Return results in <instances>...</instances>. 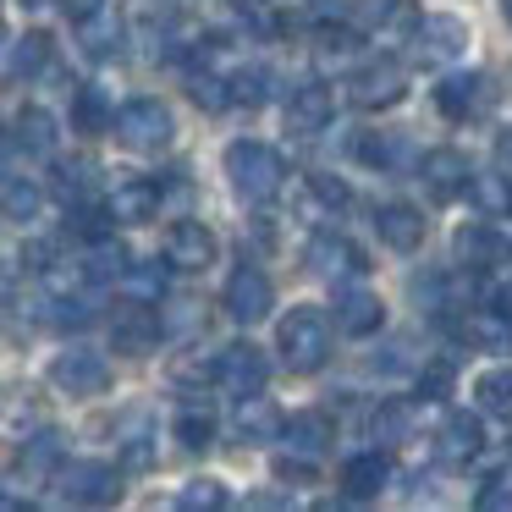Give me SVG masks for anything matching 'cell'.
Returning a JSON list of instances; mask_svg holds the SVG:
<instances>
[{"instance_id": "cell-1", "label": "cell", "mask_w": 512, "mask_h": 512, "mask_svg": "<svg viewBox=\"0 0 512 512\" xmlns=\"http://www.w3.org/2000/svg\"><path fill=\"white\" fill-rule=\"evenodd\" d=\"M276 353H281V364H287L292 375H314V369H325V358H331V320H325V309L298 303L292 314H281Z\"/></svg>"}, {"instance_id": "cell-2", "label": "cell", "mask_w": 512, "mask_h": 512, "mask_svg": "<svg viewBox=\"0 0 512 512\" xmlns=\"http://www.w3.org/2000/svg\"><path fill=\"white\" fill-rule=\"evenodd\" d=\"M226 177H232V193L248 204H270L281 193V182H287V166H281V155L270 144H254V138H237L232 149H226Z\"/></svg>"}, {"instance_id": "cell-3", "label": "cell", "mask_w": 512, "mask_h": 512, "mask_svg": "<svg viewBox=\"0 0 512 512\" xmlns=\"http://www.w3.org/2000/svg\"><path fill=\"white\" fill-rule=\"evenodd\" d=\"M116 144L133 149V155H160V149H171V138H177V122H171V111L160 100H133L116 111Z\"/></svg>"}, {"instance_id": "cell-4", "label": "cell", "mask_w": 512, "mask_h": 512, "mask_svg": "<svg viewBox=\"0 0 512 512\" xmlns=\"http://www.w3.org/2000/svg\"><path fill=\"white\" fill-rule=\"evenodd\" d=\"M265 380H270V358H265V347H254V342H232V347H221V358H215V386L226 391V397H254V391H265Z\"/></svg>"}, {"instance_id": "cell-5", "label": "cell", "mask_w": 512, "mask_h": 512, "mask_svg": "<svg viewBox=\"0 0 512 512\" xmlns=\"http://www.w3.org/2000/svg\"><path fill=\"white\" fill-rule=\"evenodd\" d=\"M347 100L358 111H391V105L408 100V72L397 61H369V67H358L347 78Z\"/></svg>"}, {"instance_id": "cell-6", "label": "cell", "mask_w": 512, "mask_h": 512, "mask_svg": "<svg viewBox=\"0 0 512 512\" xmlns=\"http://www.w3.org/2000/svg\"><path fill=\"white\" fill-rule=\"evenodd\" d=\"M56 490L67 501H78V507H105V501L122 496V479H116L111 463H94V457H83V463H61L56 468Z\"/></svg>"}, {"instance_id": "cell-7", "label": "cell", "mask_w": 512, "mask_h": 512, "mask_svg": "<svg viewBox=\"0 0 512 512\" xmlns=\"http://www.w3.org/2000/svg\"><path fill=\"white\" fill-rule=\"evenodd\" d=\"M353 28L364 39H380V45H402L419 28V6L413 0H358Z\"/></svg>"}, {"instance_id": "cell-8", "label": "cell", "mask_w": 512, "mask_h": 512, "mask_svg": "<svg viewBox=\"0 0 512 512\" xmlns=\"http://www.w3.org/2000/svg\"><path fill=\"white\" fill-rule=\"evenodd\" d=\"M270 309H276V287H270V276L259 265H237L232 276H226V314H232L237 325H259Z\"/></svg>"}, {"instance_id": "cell-9", "label": "cell", "mask_w": 512, "mask_h": 512, "mask_svg": "<svg viewBox=\"0 0 512 512\" xmlns=\"http://www.w3.org/2000/svg\"><path fill=\"white\" fill-rule=\"evenodd\" d=\"M50 386L67 391V397H100V391L111 386V364H105L100 353H89V347H72V353H56Z\"/></svg>"}, {"instance_id": "cell-10", "label": "cell", "mask_w": 512, "mask_h": 512, "mask_svg": "<svg viewBox=\"0 0 512 512\" xmlns=\"http://www.w3.org/2000/svg\"><path fill=\"white\" fill-rule=\"evenodd\" d=\"M419 182H424L430 199L452 204V199H463V193L474 188V166H468L463 149H430V155L419 160Z\"/></svg>"}, {"instance_id": "cell-11", "label": "cell", "mask_w": 512, "mask_h": 512, "mask_svg": "<svg viewBox=\"0 0 512 512\" xmlns=\"http://www.w3.org/2000/svg\"><path fill=\"white\" fill-rule=\"evenodd\" d=\"M309 270H314V276H325V281H358L369 270V259H364V248H358L353 237L320 232L309 243Z\"/></svg>"}, {"instance_id": "cell-12", "label": "cell", "mask_w": 512, "mask_h": 512, "mask_svg": "<svg viewBox=\"0 0 512 512\" xmlns=\"http://www.w3.org/2000/svg\"><path fill=\"white\" fill-rule=\"evenodd\" d=\"M452 336L479 353H512V314L507 309H468L452 320Z\"/></svg>"}, {"instance_id": "cell-13", "label": "cell", "mask_w": 512, "mask_h": 512, "mask_svg": "<svg viewBox=\"0 0 512 512\" xmlns=\"http://www.w3.org/2000/svg\"><path fill=\"white\" fill-rule=\"evenodd\" d=\"M166 336V320H160L149 303H127V309H116V320H111V342H116V353H133V358H144V353H155V342Z\"/></svg>"}, {"instance_id": "cell-14", "label": "cell", "mask_w": 512, "mask_h": 512, "mask_svg": "<svg viewBox=\"0 0 512 512\" xmlns=\"http://www.w3.org/2000/svg\"><path fill=\"white\" fill-rule=\"evenodd\" d=\"M166 265L193 276V270H210L215 265V232L204 221H177L166 232Z\"/></svg>"}, {"instance_id": "cell-15", "label": "cell", "mask_w": 512, "mask_h": 512, "mask_svg": "<svg viewBox=\"0 0 512 512\" xmlns=\"http://www.w3.org/2000/svg\"><path fill=\"white\" fill-rule=\"evenodd\" d=\"M413 50H419V61H430V67H446V61H457L468 50V23H457V17H419Z\"/></svg>"}, {"instance_id": "cell-16", "label": "cell", "mask_w": 512, "mask_h": 512, "mask_svg": "<svg viewBox=\"0 0 512 512\" xmlns=\"http://www.w3.org/2000/svg\"><path fill=\"white\" fill-rule=\"evenodd\" d=\"M435 105H441L446 122H468V116H479L490 105V78L485 72H452L435 89Z\"/></svg>"}, {"instance_id": "cell-17", "label": "cell", "mask_w": 512, "mask_h": 512, "mask_svg": "<svg viewBox=\"0 0 512 512\" xmlns=\"http://www.w3.org/2000/svg\"><path fill=\"white\" fill-rule=\"evenodd\" d=\"M331 116H336V94L325 89V83H298V89H292V100H287V133L314 138V133H325V127H331Z\"/></svg>"}, {"instance_id": "cell-18", "label": "cell", "mask_w": 512, "mask_h": 512, "mask_svg": "<svg viewBox=\"0 0 512 512\" xmlns=\"http://www.w3.org/2000/svg\"><path fill=\"white\" fill-rule=\"evenodd\" d=\"M479 446H485V430H479L474 413H446L441 430H435V457L446 468H468L479 457Z\"/></svg>"}, {"instance_id": "cell-19", "label": "cell", "mask_w": 512, "mask_h": 512, "mask_svg": "<svg viewBox=\"0 0 512 512\" xmlns=\"http://www.w3.org/2000/svg\"><path fill=\"white\" fill-rule=\"evenodd\" d=\"M380 320H386V309H380V298L364 281H342L336 287V331L369 336V331H380Z\"/></svg>"}, {"instance_id": "cell-20", "label": "cell", "mask_w": 512, "mask_h": 512, "mask_svg": "<svg viewBox=\"0 0 512 512\" xmlns=\"http://www.w3.org/2000/svg\"><path fill=\"white\" fill-rule=\"evenodd\" d=\"M160 204H166V182L160 177H133L111 193V215L127 226H144V221H160Z\"/></svg>"}, {"instance_id": "cell-21", "label": "cell", "mask_w": 512, "mask_h": 512, "mask_svg": "<svg viewBox=\"0 0 512 512\" xmlns=\"http://www.w3.org/2000/svg\"><path fill=\"white\" fill-rule=\"evenodd\" d=\"M452 248H457V265L474 270V276L507 259V243H501V232H496V226H485V221H468L463 232L452 237Z\"/></svg>"}, {"instance_id": "cell-22", "label": "cell", "mask_w": 512, "mask_h": 512, "mask_svg": "<svg viewBox=\"0 0 512 512\" xmlns=\"http://www.w3.org/2000/svg\"><path fill=\"white\" fill-rule=\"evenodd\" d=\"M375 232L386 248H397V254H413V248L424 243V215L413 210V204H380L375 210Z\"/></svg>"}, {"instance_id": "cell-23", "label": "cell", "mask_w": 512, "mask_h": 512, "mask_svg": "<svg viewBox=\"0 0 512 512\" xmlns=\"http://www.w3.org/2000/svg\"><path fill=\"white\" fill-rule=\"evenodd\" d=\"M386 474H391L386 452H358V457H347V463H342V496H347V501H369V496H380Z\"/></svg>"}, {"instance_id": "cell-24", "label": "cell", "mask_w": 512, "mask_h": 512, "mask_svg": "<svg viewBox=\"0 0 512 512\" xmlns=\"http://www.w3.org/2000/svg\"><path fill=\"white\" fill-rule=\"evenodd\" d=\"M237 435H243L248 446H265V441H276V435H287V419L254 391V397L237 402Z\"/></svg>"}, {"instance_id": "cell-25", "label": "cell", "mask_w": 512, "mask_h": 512, "mask_svg": "<svg viewBox=\"0 0 512 512\" xmlns=\"http://www.w3.org/2000/svg\"><path fill=\"white\" fill-rule=\"evenodd\" d=\"M12 149H28L34 160H50V155H56V122H50V111H39V105L17 111V122H12Z\"/></svg>"}, {"instance_id": "cell-26", "label": "cell", "mask_w": 512, "mask_h": 512, "mask_svg": "<svg viewBox=\"0 0 512 512\" xmlns=\"http://www.w3.org/2000/svg\"><path fill=\"white\" fill-rule=\"evenodd\" d=\"M331 441H336V424H331V413L309 408V413H292V419H287V446H292V452H309V457H320Z\"/></svg>"}, {"instance_id": "cell-27", "label": "cell", "mask_w": 512, "mask_h": 512, "mask_svg": "<svg viewBox=\"0 0 512 512\" xmlns=\"http://www.w3.org/2000/svg\"><path fill=\"white\" fill-rule=\"evenodd\" d=\"M474 402L479 413H496V419H512V364H490L474 375Z\"/></svg>"}, {"instance_id": "cell-28", "label": "cell", "mask_w": 512, "mask_h": 512, "mask_svg": "<svg viewBox=\"0 0 512 512\" xmlns=\"http://www.w3.org/2000/svg\"><path fill=\"white\" fill-rule=\"evenodd\" d=\"M78 45H83V56H94V61H111L116 50H122V23H116L111 6L94 12V17H83V23H78Z\"/></svg>"}, {"instance_id": "cell-29", "label": "cell", "mask_w": 512, "mask_h": 512, "mask_svg": "<svg viewBox=\"0 0 512 512\" xmlns=\"http://www.w3.org/2000/svg\"><path fill=\"white\" fill-rule=\"evenodd\" d=\"M45 67H50V34H23V39H12V50H6V78H12V83H28V78H39Z\"/></svg>"}, {"instance_id": "cell-30", "label": "cell", "mask_w": 512, "mask_h": 512, "mask_svg": "<svg viewBox=\"0 0 512 512\" xmlns=\"http://www.w3.org/2000/svg\"><path fill=\"white\" fill-rule=\"evenodd\" d=\"M83 270H89V281H122V276H127V248L116 243L111 232L89 237V254H83Z\"/></svg>"}, {"instance_id": "cell-31", "label": "cell", "mask_w": 512, "mask_h": 512, "mask_svg": "<svg viewBox=\"0 0 512 512\" xmlns=\"http://www.w3.org/2000/svg\"><path fill=\"white\" fill-rule=\"evenodd\" d=\"M72 127L78 133H111L116 111L105 100V89H72Z\"/></svg>"}, {"instance_id": "cell-32", "label": "cell", "mask_w": 512, "mask_h": 512, "mask_svg": "<svg viewBox=\"0 0 512 512\" xmlns=\"http://www.w3.org/2000/svg\"><path fill=\"white\" fill-rule=\"evenodd\" d=\"M0 204H6V221L28 226L39 215V182L23 177V171H6V182H0Z\"/></svg>"}, {"instance_id": "cell-33", "label": "cell", "mask_w": 512, "mask_h": 512, "mask_svg": "<svg viewBox=\"0 0 512 512\" xmlns=\"http://www.w3.org/2000/svg\"><path fill=\"white\" fill-rule=\"evenodd\" d=\"M369 430H375V441H380V446L408 441V430H413V402H402V397L380 402V408H375V419H369Z\"/></svg>"}, {"instance_id": "cell-34", "label": "cell", "mask_w": 512, "mask_h": 512, "mask_svg": "<svg viewBox=\"0 0 512 512\" xmlns=\"http://www.w3.org/2000/svg\"><path fill=\"white\" fill-rule=\"evenodd\" d=\"M171 435H177V441L188 446V452H199V446H210V441H215V419H210L204 408H193V402H188V408L177 413V424H171Z\"/></svg>"}, {"instance_id": "cell-35", "label": "cell", "mask_w": 512, "mask_h": 512, "mask_svg": "<svg viewBox=\"0 0 512 512\" xmlns=\"http://www.w3.org/2000/svg\"><path fill=\"white\" fill-rule=\"evenodd\" d=\"M188 94L204 111H226V105H232V78H221V72H193Z\"/></svg>"}, {"instance_id": "cell-36", "label": "cell", "mask_w": 512, "mask_h": 512, "mask_svg": "<svg viewBox=\"0 0 512 512\" xmlns=\"http://www.w3.org/2000/svg\"><path fill=\"white\" fill-rule=\"evenodd\" d=\"M474 507L479 512H507L512 507V463L507 468H490L485 485H479V496H474Z\"/></svg>"}, {"instance_id": "cell-37", "label": "cell", "mask_w": 512, "mask_h": 512, "mask_svg": "<svg viewBox=\"0 0 512 512\" xmlns=\"http://www.w3.org/2000/svg\"><path fill=\"white\" fill-rule=\"evenodd\" d=\"M177 507H188V512H215V507H226V485H221V479H193V485L177 496Z\"/></svg>"}, {"instance_id": "cell-38", "label": "cell", "mask_w": 512, "mask_h": 512, "mask_svg": "<svg viewBox=\"0 0 512 512\" xmlns=\"http://www.w3.org/2000/svg\"><path fill=\"white\" fill-rule=\"evenodd\" d=\"M61 463V435H34V441L23 446V468L28 474H45V468H56Z\"/></svg>"}, {"instance_id": "cell-39", "label": "cell", "mask_w": 512, "mask_h": 512, "mask_svg": "<svg viewBox=\"0 0 512 512\" xmlns=\"http://www.w3.org/2000/svg\"><path fill=\"white\" fill-rule=\"evenodd\" d=\"M265 83H270V72H265V67H243V72H232V105H265Z\"/></svg>"}, {"instance_id": "cell-40", "label": "cell", "mask_w": 512, "mask_h": 512, "mask_svg": "<svg viewBox=\"0 0 512 512\" xmlns=\"http://www.w3.org/2000/svg\"><path fill=\"white\" fill-rule=\"evenodd\" d=\"M353 155L364 160V166H391V160H397V144H391L386 133H358L353 138Z\"/></svg>"}, {"instance_id": "cell-41", "label": "cell", "mask_w": 512, "mask_h": 512, "mask_svg": "<svg viewBox=\"0 0 512 512\" xmlns=\"http://www.w3.org/2000/svg\"><path fill=\"white\" fill-rule=\"evenodd\" d=\"M56 193L67 199V210L83 204L89 199V166H56Z\"/></svg>"}, {"instance_id": "cell-42", "label": "cell", "mask_w": 512, "mask_h": 512, "mask_svg": "<svg viewBox=\"0 0 512 512\" xmlns=\"http://www.w3.org/2000/svg\"><path fill=\"white\" fill-rule=\"evenodd\" d=\"M276 479H287V485H314V463H309V452L281 457V463H276Z\"/></svg>"}, {"instance_id": "cell-43", "label": "cell", "mask_w": 512, "mask_h": 512, "mask_svg": "<svg viewBox=\"0 0 512 512\" xmlns=\"http://www.w3.org/2000/svg\"><path fill=\"white\" fill-rule=\"evenodd\" d=\"M122 281L138 292V298H160V292H166V270H133V265H127Z\"/></svg>"}, {"instance_id": "cell-44", "label": "cell", "mask_w": 512, "mask_h": 512, "mask_svg": "<svg viewBox=\"0 0 512 512\" xmlns=\"http://www.w3.org/2000/svg\"><path fill=\"white\" fill-rule=\"evenodd\" d=\"M309 193L325 204V210H347V188H342V182H331V177H309Z\"/></svg>"}, {"instance_id": "cell-45", "label": "cell", "mask_w": 512, "mask_h": 512, "mask_svg": "<svg viewBox=\"0 0 512 512\" xmlns=\"http://www.w3.org/2000/svg\"><path fill=\"white\" fill-rule=\"evenodd\" d=\"M424 391H430V397H441L446 386H452V364H435V369H424V380H419Z\"/></svg>"}, {"instance_id": "cell-46", "label": "cell", "mask_w": 512, "mask_h": 512, "mask_svg": "<svg viewBox=\"0 0 512 512\" xmlns=\"http://www.w3.org/2000/svg\"><path fill=\"white\" fill-rule=\"evenodd\" d=\"M61 6H67V17H72V23H83V17L105 12V0H61Z\"/></svg>"}, {"instance_id": "cell-47", "label": "cell", "mask_w": 512, "mask_h": 512, "mask_svg": "<svg viewBox=\"0 0 512 512\" xmlns=\"http://www.w3.org/2000/svg\"><path fill=\"white\" fill-rule=\"evenodd\" d=\"M496 166H501V171H507V177H512V127H507V133L496 138Z\"/></svg>"}, {"instance_id": "cell-48", "label": "cell", "mask_w": 512, "mask_h": 512, "mask_svg": "<svg viewBox=\"0 0 512 512\" xmlns=\"http://www.w3.org/2000/svg\"><path fill=\"white\" fill-rule=\"evenodd\" d=\"M17 6H28V12H39V6H50V0H17Z\"/></svg>"}, {"instance_id": "cell-49", "label": "cell", "mask_w": 512, "mask_h": 512, "mask_svg": "<svg viewBox=\"0 0 512 512\" xmlns=\"http://www.w3.org/2000/svg\"><path fill=\"white\" fill-rule=\"evenodd\" d=\"M501 17H507V23H512V0H501Z\"/></svg>"}, {"instance_id": "cell-50", "label": "cell", "mask_w": 512, "mask_h": 512, "mask_svg": "<svg viewBox=\"0 0 512 512\" xmlns=\"http://www.w3.org/2000/svg\"><path fill=\"white\" fill-rule=\"evenodd\" d=\"M270 6H303V0H270Z\"/></svg>"}, {"instance_id": "cell-51", "label": "cell", "mask_w": 512, "mask_h": 512, "mask_svg": "<svg viewBox=\"0 0 512 512\" xmlns=\"http://www.w3.org/2000/svg\"><path fill=\"white\" fill-rule=\"evenodd\" d=\"M507 259H512V248H507ZM507 270H512V265H507Z\"/></svg>"}]
</instances>
